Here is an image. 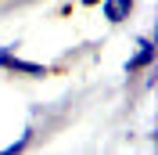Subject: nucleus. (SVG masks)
Returning a JSON list of instances; mask_svg holds the SVG:
<instances>
[{"instance_id": "obj_5", "label": "nucleus", "mask_w": 158, "mask_h": 155, "mask_svg": "<svg viewBox=\"0 0 158 155\" xmlns=\"http://www.w3.org/2000/svg\"><path fill=\"white\" fill-rule=\"evenodd\" d=\"M79 4H83V7H97L101 0H79Z\"/></svg>"}, {"instance_id": "obj_1", "label": "nucleus", "mask_w": 158, "mask_h": 155, "mask_svg": "<svg viewBox=\"0 0 158 155\" xmlns=\"http://www.w3.org/2000/svg\"><path fill=\"white\" fill-rule=\"evenodd\" d=\"M15 47H18V43H4V47H0V69L18 72V76H32V79H40V76H47V72H50V65H40V61H22L18 54H15Z\"/></svg>"}, {"instance_id": "obj_2", "label": "nucleus", "mask_w": 158, "mask_h": 155, "mask_svg": "<svg viewBox=\"0 0 158 155\" xmlns=\"http://www.w3.org/2000/svg\"><path fill=\"white\" fill-rule=\"evenodd\" d=\"M137 47H140V51L126 61V72H129V76H133V72H140V69H148V65H155V58H158V47L151 43L148 36H140V40H137Z\"/></svg>"}, {"instance_id": "obj_3", "label": "nucleus", "mask_w": 158, "mask_h": 155, "mask_svg": "<svg viewBox=\"0 0 158 155\" xmlns=\"http://www.w3.org/2000/svg\"><path fill=\"white\" fill-rule=\"evenodd\" d=\"M133 0H101V11H104V18H108V25H118V22H126L129 15H133Z\"/></svg>"}, {"instance_id": "obj_4", "label": "nucleus", "mask_w": 158, "mask_h": 155, "mask_svg": "<svg viewBox=\"0 0 158 155\" xmlns=\"http://www.w3.org/2000/svg\"><path fill=\"white\" fill-rule=\"evenodd\" d=\"M32 137H36V126L29 123V126H25V134H22L18 141H15V144H7V155H18V152H25V148L32 144Z\"/></svg>"}]
</instances>
